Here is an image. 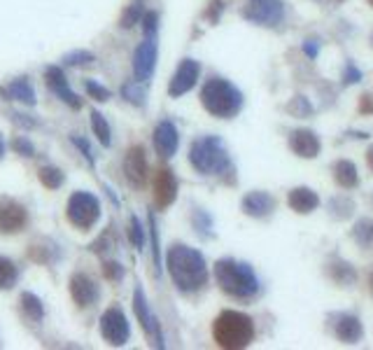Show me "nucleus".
<instances>
[{"instance_id": "nucleus-30", "label": "nucleus", "mask_w": 373, "mask_h": 350, "mask_svg": "<svg viewBox=\"0 0 373 350\" xmlns=\"http://www.w3.org/2000/svg\"><path fill=\"white\" fill-rule=\"evenodd\" d=\"M140 19H143V0H136L133 5H129V10L124 12L121 16V26H133V24H138Z\"/></svg>"}, {"instance_id": "nucleus-36", "label": "nucleus", "mask_w": 373, "mask_h": 350, "mask_svg": "<svg viewBox=\"0 0 373 350\" xmlns=\"http://www.w3.org/2000/svg\"><path fill=\"white\" fill-rule=\"evenodd\" d=\"M359 77H362L359 70H357V68H352V66H348V73H345V82H348V84L359 82Z\"/></svg>"}, {"instance_id": "nucleus-34", "label": "nucleus", "mask_w": 373, "mask_h": 350, "mask_svg": "<svg viewBox=\"0 0 373 350\" xmlns=\"http://www.w3.org/2000/svg\"><path fill=\"white\" fill-rule=\"evenodd\" d=\"M121 266L117 264V261H108V264L103 266V274H105V278H110V280H119L121 278Z\"/></svg>"}, {"instance_id": "nucleus-25", "label": "nucleus", "mask_w": 373, "mask_h": 350, "mask_svg": "<svg viewBox=\"0 0 373 350\" xmlns=\"http://www.w3.org/2000/svg\"><path fill=\"white\" fill-rule=\"evenodd\" d=\"M329 276L336 280V283H341V285H348V283H352L354 278V271H352V266L350 264H345V261H336V264H332L329 266Z\"/></svg>"}, {"instance_id": "nucleus-35", "label": "nucleus", "mask_w": 373, "mask_h": 350, "mask_svg": "<svg viewBox=\"0 0 373 350\" xmlns=\"http://www.w3.org/2000/svg\"><path fill=\"white\" fill-rule=\"evenodd\" d=\"M124 96H129V101H133V103H143V101H145V99H143V94L136 91V86H133V84L124 86Z\"/></svg>"}, {"instance_id": "nucleus-19", "label": "nucleus", "mask_w": 373, "mask_h": 350, "mask_svg": "<svg viewBox=\"0 0 373 350\" xmlns=\"http://www.w3.org/2000/svg\"><path fill=\"white\" fill-rule=\"evenodd\" d=\"M336 336H339L343 344H357L362 339V322L354 318V315H341L336 320Z\"/></svg>"}, {"instance_id": "nucleus-39", "label": "nucleus", "mask_w": 373, "mask_h": 350, "mask_svg": "<svg viewBox=\"0 0 373 350\" xmlns=\"http://www.w3.org/2000/svg\"><path fill=\"white\" fill-rule=\"evenodd\" d=\"M75 145H79V150L84 152V156L89 161H91V147H89V143H84V140H79V138H75Z\"/></svg>"}, {"instance_id": "nucleus-3", "label": "nucleus", "mask_w": 373, "mask_h": 350, "mask_svg": "<svg viewBox=\"0 0 373 350\" xmlns=\"http://www.w3.org/2000/svg\"><path fill=\"white\" fill-rule=\"evenodd\" d=\"M201 103L210 115L229 119L243 108V94L222 77H210L201 89Z\"/></svg>"}, {"instance_id": "nucleus-1", "label": "nucleus", "mask_w": 373, "mask_h": 350, "mask_svg": "<svg viewBox=\"0 0 373 350\" xmlns=\"http://www.w3.org/2000/svg\"><path fill=\"white\" fill-rule=\"evenodd\" d=\"M168 274H171L173 283L177 285V290L182 292H194L199 287L206 285L208 280V266L206 259L199 250H192L186 245H175V248L168 250L166 257Z\"/></svg>"}, {"instance_id": "nucleus-33", "label": "nucleus", "mask_w": 373, "mask_h": 350, "mask_svg": "<svg viewBox=\"0 0 373 350\" xmlns=\"http://www.w3.org/2000/svg\"><path fill=\"white\" fill-rule=\"evenodd\" d=\"M91 59H94V56L89 54V51H75V54H68V56H66V64L79 66V64H89Z\"/></svg>"}, {"instance_id": "nucleus-11", "label": "nucleus", "mask_w": 373, "mask_h": 350, "mask_svg": "<svg viewBox=\"0 0 373 350\" xmlns=\"http://www.w3.org/2000/svg\"><path fill=\"white\" fill-rule=\"evenodd\" d=\"M70 294H73V299L77 306H94L96 299H99V287L89 276L84 274H75L70 278Z\"/></svg>"}, {"instance_id": "nucleus-40", "label": "nucleus", "mask_w": 373, "mask_h": 350, "mask_svg": "<svg viewBox=\"0 0 373 350\" xmlns=\"http://www.w3.org/2000/svg\"><path fill=\"white\" fill-rule=\"evenodd\" d=\"M16 150H21L24 154H33V147H31V145H26L24 140H19V143H16Z\"/></svg>"}, {"instance_id": "nucleus-23", "label": "nucleus", "mask_w": 373, "mask_h": 350, "mask_svg": "<svg viewBox=\"0 0 373 350\" xmlns=\"http://www.w3.org/2000/svg\"><path fill=\"white\" fill-rule=\"evenodd\" d=\"M7 94H10L12 99L21 101V103H35V94H33L31 84L26 80H14L10 84V89H7Z\"/></svg>"}, {"instance_id": "nucleus-41", "label": "nucleus", "mask_w": 373, "mask_h": 350, "mask_svg": "<svg viewBox=\"0 0 373 350\" xmlns=\"http://www.w3.org/2000/svg\"><path fill=\"white\" fill-rule=\"evenodd\" d=\"M367 164H369V169L373 171V147H369V152H367Z\"/></svg>"}, {"instance_id": "nucleus-32", "label": "nucleus", "mask_w": 373, "mask_h": 350, "mask_svg": "<svg viewBox=\"0 0 373 350\" xmlns=\"http://www.w3.org/2000/svg\"><path fill=\"white\" fill-rule=\"evenodd\" d=\"M86 91L91 94L96 101H108V99H110V91L105 89V86H99L96 82H91V80L86 82Z\"/></svg>"}, {"instance_id": "nucleus-42", "label": "nucleus", "mask_w": 373, "mask_h": 350, "mask_svg": "<svg viewBox=\"0 0 373 350\" xmlns=\"http://www.w3.org/2000/svg\"><path fill=\"white\" fill-rule=\"evenodd\" d=\"M306 51H308L310 56H315V54H317V47H315V45H310V42H308V45H306Z\"/></svg>"}, {"instance_id": "nucleus-9", "label": "nucleus", "mask_w": 373, "mask_h": 350, "mask_svg": "<svg viewBox=\"0 0 373 350\" xmlns=\"http://www.w3.org/2000/svg\"><path fill=\"white\" fill-rule=\"evenodd\" d=\"M154 64H156V40L154 33H149L143 40V45L136 49V56H133V73L140 82H147L154 73Z\"/></svg>"}, {"instance_id": "nucleus-26", "label": "nucleus", "mask_w": 373, "mask_h": 350, "mask_svg": "<svg viewBox=\"0 0 373 350\" xmlns=\"http://www.w3.org/2000/svg\"><path fill=\"white\" fill-rule=\"evenodd\" d=\"M352 236L357 239L359 245H364V248H373V222H371V220L357 222V226H354Z\"/></svg>"}, {"instance_id": "nucleus-18", "label": "nucleus", "mask_w": 373, "mask_h": 350, "mask_svg": "<svg viewBox=\"0 0 373 350\" xmlns=\"http://www.w3.org/2000/svg\"><path fill=\"white\" fill-rule=\"evenodd\" d=\"M44 77H47V84L54 89L59 96H61V101L68 103V105H73V108H79V99L68 89V84H66V77H64V70L61 68H47V73H44Z\"/></svg>"}, {"instance_id": "nucleus-38", "label": "nucleus", "mask_w": 373, "mask_h": 350, "mask_svg": "<svg viewBox=\"0 0 373 350\" xmlns=\"http://www.w3.org/2000/svg\"><path fill=\"white\" fill-rule=\"evenodd\" d=\"M362 112H373V96H362V105H359Z\"/></svg>"}, {"instance_id": "nucleus-45", "label": "nucleus", "mask_w": 373, "mask_h": 350, "mask_svg": "<svg viewBox=\"0 0 373 350\" xmlns=\"http://www.w3.org/2000/svg\"><path fill=\"white\" fill-rule=\"evenodd\" d=\"M369 3H371V5H373V0H369Z\"/></svg>"}, {"instance_id": "nucleus-6", "label": "nucleus", "mask_w": 373, "mask_h": 350, "mask_svg": "<svg viewBox=\"0 0 373 350\" xmlns=\"http://www.w3.org/2000/svg\"><path fill=\"white\" fill-rule=\"evenodd\" d=\"M101 215V206L96 196L86 194V191H77V194L70 196L68 201V217L70 222L79 229H91Z\"/></svg>"}, {"instance_id": "nucleus-10", "label": "nucleus", "mask_w": 373, "mask_h": 350, "mask_svg": "<svg viewBox=\"0 0 373 350\" xmlns=\"http://www.w3.org/2000/svg\"><path fill=\"white\" fill-rule=\"evenodd\" d=\"M199 75H201V66L197 64V61L184 59L180 64V68L175 70L171 86H168V94H171V96H182L189 89H194V84H197Z\"/></svg>"}, {"instance_id": "nucleus-27", "label": "nucleus", "mask_w": 373, "mask_h": 350, "mask_svg": "<svg viewBox=\"0 0 373 350\" xmlns=\"http://www.w3.org/2000/svg\"><path fill=\"white\" fill-rule=\"evenodd\" d=\"M16 280V266L14 261L0 257V290H7V287H12Z\"/></svg>"}, {"instance_id": "nucleus-29", "label": "nucleus", "mask_w": 373, "mask_h": 350, "mask_svg": "<svg viewBox=\"0 0 373 350\" xmlns=\"http://www.w3.org/2000/svg\"><path fill=\"white\" fill-rule=\"evenodd\" d=\"M40 182L49 189H59L61 185H64V173L56 171V169H42L40 171Z\"/></svg>"}, {"instance_id": "nucleus-5", "label": "nucleus", "mask_w": 373, "mask_h": 350, "mask_svg": "<svg viewBox=\"0 0 373 350\" xmlns=\"http://www.w3.org/2000/svg\"><path fill=\"white\" fill-rule=\"evenodd\" d=\"M189 161L199 173L217 175V173H224L229 169V152H227L224 143L215 136L199 138L197 143L192 145Z\"/></svg>"}, {"instance_id": "nucleus-28", "label": "nucleus", "mask_w": 373, "mask_h": 350, "mask_svg": "<svg viewBox=\"0 0 373 350\" xmlns=\"http://www.w3.org/2000/svg\"><path fill=\"white\" fill-rule=\"evenodd\" d=\"M91 126H94V134L99 136L101 143L110 145V126H108V121L103 119L101 112H91Z\"/></svg>"}, {"instance_id": "nucleus-4", "label": "nucleus", "mask_w": 373, "mask_h": 350, "mask_svg": "<svg viewBox=\"0 0 373 350\" xmlns=\"http://www.w3.org/2000/svg\"><path fill=\"white\" fill-rule=\"evenodd\" d=\"M212 336L222 348H245L254 339V322L245 313L224 311L212 325Z\"/></svg>"}, {"instance_id": "nucleus-24", "label": "nucleus", "mask_w": 373, "mask_h": 350, "mask_svg": "<svg viewBox=\"0 0 373 350\" xmlns=\"http://www.w3.org/2000/svg\"><path fill=\"white\" fill-rule=\"evenodd\" d=\"M21 306H24L26 315H29V318H31L33 322H40V320H42L44 311H42L40 299H38V296H35V294H29V292H26V294L21 296Z\"/></svg>"}, {"instance_id": "nucleus-21", "label": "nucleus", "mask_w": 373, "mask_h": 350, "mask_svg": "<svg viewBox=\"0 0 373 350\" xmlns=\"http://www.w3.org/2000/svg\"><path fill=\"white\" fill-rule=\"evenodd\" d=\"M289 206L292 210H297V213H310V210H315L317 204H319V199L313 189H308V187H297V189H292L289 191Z\"/></svg>"}, {"instance_id": "nucleus-8", "label": "nucleus", "mask_w": 373, "mask_h": 350, "mask_svg": "<svg viewBox=\"0 0 373 350\" xmlns=\"http://www.w3.org/2000/svg\"><path fill=\"white\" fill-rule=\"evenodd\" d=\"M101 334L112 346L126 344L129 334H131V331H129V322H126V315H124L119 309L105 311L103 318H101Z\"/></svg>"}, {"instance_id": "nucleus-14", "label": "nucleus", "mask_w": 373, "mask_h": 350, "mask_svg": "<svg viewBox=\"0 0 373 350\" xmlns=\"http://www.w3.org/2000/svg\"><path fill=\"white\" fill-rule=\"evenodd\" d=\"M124 171H126L133 185H143L147 180V161H145L143 147H131L126 159H124Z\"/></svg>"}, {"instance_id": "nucleus-31", "label": "nucleus", "mask_w": 373, "mask_h": 350, "mask_svg": "<svg viewBox=\"0 0 373 350\" xmlns=\"http://www.w3.org/2000/svg\"><path fill=\"white\" fill-rule=\"evenodd\" d=\"M129 236H131V241L136 248H143V243H145V236H143V226H140V222L133 217L131 220V229H129Z\"/></svg>"}, {"instance_id": "nucleus-15", "label": "nucleus", "mask_w": 373, "mask_h": 350, "mask_svg": "<svg viewBox=\"0 0 373 350\" xmlns=\"http://www.w3.org/2000/svg\"><path fill=\"white\" fill-rule=\"evenodd\" d=\"M177 143H180V138H177L175 126L171 121H161L154 131V147L159 156H173L177 150Z\"/></svg>"}, {"instance_id": "nucleus-16", "label": "nucleus", "mask_w": 373, "mask_h": 350, "mask_svg": "<svg viewBox=\"0 0 373 350\" xmlns=\"http://www.w3.org/2000/svg\"><path fill=\"white\" fill-rule=\"evenodd\" d=\"M289 147L299 156H304V159H313L319 152V138L313 131H294L289 138Z\"/></svg>"}, {"instance_id": "nucleus-44", "label": "nucleus", "mask_w": 373, "mask_h": 350, "mask_svg": "<svg viewBox=\"0 0 373 350\" xmlns=\"http://www.w3.org/2000/svg\"><path fill=\"white\" fill-rule=\"evenodd\" d=\"M3 152H5V145H3V138H0V156H3Z\"/></svg>"}, {"instance_id": "nucleus-22", "label": "nucleus", "mask_w": 373, "mask_h": 350, "mask_svg": "<svg viewBox=\"0 0 373 350\" xmlns=\"http://www.w3.org/2000/svg\"><path fill=\"white\" fill-rule=\"evenodd\" d=\"M334 178H336V182H339V185L345 187V189H352V187L359 182L357 169H354L352 161H339V164H334Z\"/></svg>"}, {"instance_id": "nucleus-17", "label": "nucleus", "mask_w": 373, "mask_h": 350, "mask_svg": "<svg viewBox=\"0 0 373 350\" xmlns=\"http://www.w3.org/2000/svg\"><path fill=\"white\" fill-rule=\"evenodd\" d=\"M273 208H275V201H273L271 194H266V191H252V194H247L243 199V210L252 217L271 215Z\"/></svg>"}, {"instance_id": "nucleus-13", "label": "nucleus", "mask_w": 373, "mask_h": 350, "mask_svg": "<svg viewBox=\"0 0 373 350\" xmlns=\"http://www.w3.org/2000/svg\"><path fill=\"white\" fill-rule=\"evenodd\" d=\"M26 224V210L14 204V201H0V231L14 234L24 229Z\"/></svg>"}, {"instance_id": "nucleus-12", "label": "nucleus", "mask_w": 373, "mask_h": 350, "mask_svg": "<svg viewBox=\"0 0 373 350\" xmlns=\"http://www.w3.org/2000/svg\"><path fill=\"white\" fill-rule=\"evenodd\" d=\"M177 196V180L173 171L161 169L154 178V201L159 208H168Z\"/></svg>"}, {"instance_id": "nucleus-37", "label": "nucleus", "mask_w": 373, "mask_h": 350, "mask_svg": "<svg viewBox=\"0 0 373 350\" xmlns=\"http://www.w3.org/2000/svg\"><path fill=\"white\" fill-rule=\"evenodd\" d=\"M145 29H147V33H154V29H156V14L154 12H149L147 16H145Z\"/></svg>"}, {"instance_id": "nucleus-7", "label": "nucleus", "mask_w": 373, "mask_h": 350, "mask_svg": "<svg viewBox=\"0 0 373 350\" xmlns=\"http://www.w3.org/2000/svg\"><path fill=\"white\" fill-rule=\"evenodd\" d=\"M245 19L262 26H278L285 19V3L282 0H247Z\"/></svg>"}, {"instance_id": "nucleus-2", "label": "nucleus", "mask_w": 373, "mask_h": 350, "mask_svg": "<svg viewBox=\"0 0 373 350\" xmlns=\"http://www.w3.org/2000/svg\"><path fill=\"white\" fill-rule=\"evenodd\" d=\"M215 278L217 285L231 296L238 299H250L259 292V280H257L254 271L243 264V261L234 259H222L215 264Z\"/></svg>"}, {"instance_id": "nucleus-43", "label": "nucleus", "mask_w": 373, "mask_h": 350, "mask_svg": "<svg viewBox=\"0 0 373 350\" xmlns=\"http://www.w3.org/2000/svg\"><path fill=\"white\" fill-rule=\"evenodd\" d=\"M369 287H371V292H373V271L369 274Z\"/></svg>"}, {"instance_id": "nucleus-20", "label": "nucleus", "mask_w": 373, "mask_h": 350, "mask_svg": "<svg viewBox=\"0 0 373 350\" xmlns=\"http://www.w3.org/2000/svg\"><path fill=\"white\" fill-rule=\"evenodd\" d=\"M133 306H136V315H138V320H140V325L145 327V331L149 336H159V327H156V320H154V315L149 313V306H147V299H145V294L143 290H136V294H133Z\"/></svg>"}]
</instances>
